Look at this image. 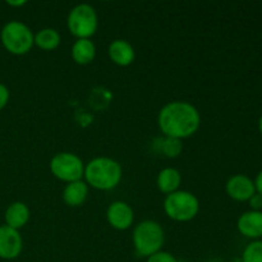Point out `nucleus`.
<instances>
[{"mask_svg": "<svg viewBox=\"0 0 262 262\" xmlns=\"http://www.w3.org/2000/svg\"><path fill=\"white\" fill-rule=\"evenodd\" d=\"M253 182H255L256 192H257L258 194H261V196H262V169L260 171H258V174L256 176V178L253 179Z\"/></svg>", "mask_w": 262, "mask_h": 262, "instance_id": "nucleus-23", "label": "nucleus"}, {"mask_svg": "<svg viewBox=\"0 0 262 262\" xmlns=\"http://www.w3.org/2000/svg\"><path fill=\"white\" fill-rule=\"evenodd\" d=\"M242 262H262V239L251 241L242 252Z\"/></svg>", "mask_w": 262, "mask_h": 262, "instance_id": "nucleus-18", "label": "nucleus"}, {"mask_svg": "<svg viewBox=\"0 0 262 262\" xmlns=\"http://www.w3.org/2000/svg\"><path fill=\"white\" fill-rule=\"evenodd\" d=\"M146 262H178V260L170 252H166V251L161 250L159 252L151 255L150 257L146 258Z\"/></svg>", "mask_w": 262, "mask_h": 262, "instance_id": "nucleus-20", "label": "nucleus"}, {"mask_svg": "<svg viewBox=\"0 0 262 262\" xmlns=\"http://www.w3.org/2000/svg\"><path fill=\"white\" fill-rule=\"evenodd\" d=\"M35 33L26 23L20 20H10L5 23L0 32V41L5 50L13 55H26L35 46Z\"/></svg>", "mask_w": 262, "mask_h": 262, "instance_id": "nucleus-4", "label": "nucleus"}, {"mask_svg": "<svg viewBox=\"0 0 262 262\" xmlns=\"http://www.w3.org/2000/svg\"><path fill=\"white\" fill-rule=\"evenodd\" d=\"M178 262H184V261H178Z\"/></svg>", "mask_w": 262, "mask_h": 262, "instance_id": "nucleus-27", "label": "nucleus"}, {"mask_svg": "<svg viewBox=\"0 0 262 262\" xmlns=\"http://www.w3.org/2000/svg\"><path fill=\"white\" fill-rule=\"evenodd\" d=\"M122 177V165L115 159L107 156L95 158L84 165V182L89 187L99 191H112L117 188Z\"/></svg>", "mask_w": 262, "mask_h": 262, "instance_id": "nucleus-2", "label": "nucleus"}, {"mask_svg": "<svg viewBox=\"0 0 262 262\" xmlns=\"http://www.w3.org/2000/svg\"><path fill=\"white\" fill-rule=\"evenodd\" d=\"M107 54H109L110 60L119 67H128L135 61L136 51L135 48L123 38H117L112 41L107 48Z\"/></svg>", "mask_w": 262, "mask_h": 262, "instance_id": "nucleus-12", "label": "nucleus"}, {"mask_svg": "<svg viewBox=\"0 0 262 262\" xmlns=\"http://www.w3.org/2000/svg\"><path fill=\"white\" fill-rule=\"evenodd\" d=\"M164 211L174 222H191L200 212V200L192 192L179 189L165 197Z\"/></svg>", "mask_w": 262, "mask_h": 262, "instance_id": "nucleus-5", "label": "nucleus"}, {"mask_svg": "<svg viewBox=\"0 0 262 262\" xmlns=\"http://www.w3.org/2000/svg\"><path fill=\"white\" fill-rule=\"evenodd\" d=\"M23 239L19 230L0 225V258L14 260L22 253Z\"/></svg>", "mask_w": 262, "mask_h": 262, "instance_id": "nucleus-9", "label": "nucleus"}, {"mask_svg": "<svg viewBox=\"0 0 262 262\" xmlns=\"http://www.w3.org/2000/svg\"><path fill=\"white\" fill-rule=\"evenodd\" d=\"M84 165L86 164L77 154L64 151L55 154L51 158L49 168L56 179L66 183H72L83 179Z\"/></svg>", "mask_w": 262, "mask_h": 262, "instance_id": "nucleus-7", "label": "nucleus"}, {"mask_svg": "<svg viewBox=\"0 0 262 262\" xmlns=\"http://www.w3.org/2000/svg\"><path fill=\"white\" fill-rule=\"evenodd\" d=\"M237 229L243 237L251 241L262 238V211L248 210L241 214L237 220Z\"/></svg>", "mask_w": 262, "mask_h": 262, "instance_id": "nucleus-11", "label": "nucleus"}, {"mask_svg": "<svg viewBox=\"0 0 262 262\" xmlns=\"http://www.w3.org/2000/svg\"><path fill=\"white\" fill-rule=\"evenodd\" d=\"M248 204H250L251 210H253V211H262V196L258 194L257 192L251 197Z\"/></svg>", "mask_w": 262, "mask_h": 262, "instance_id": "nucleus-22", "label": "nucleus"}, {"mask_svg": "<svg viewBox=\"0 0 262 262\" xmlns=\"http://www.w3.org/2000/svg\"><path fill=\"white\" fill-rule=\"evenodd\" d=\"M209 262H222V261H219V260H211V261H209Z\"/></svg>", "mask_w": 262, "mask_h": 262, "instance_id": "nucleus-26", "label": "nucleus"}, {"mask_svg": "<svg viewBox=\"0 0 262 262\" xmlns=\"http://www.w3.org/2000/svg\"><path fill=\"white\" fill-rule=\"evenodd\" d=\"M61 42V36L59 31H56L53 27L41 28L38 32L35 33L33 43L38 49L43 51H53L56 48H59Z\"/></svg>", "mask_w": 262, "mask_h": 262, "instance_id": "nucleus-17", "label": "nucleus"}, {"mask_svg": "<svg viewBox=\"0 0 262 262\" xmlns=\"http://www.w3.org/2000/svg\"><path fill=\"white\" fill-rule=\"evenodd\" d=\"M225 192L234 201L248 202L256 193L255 182L246 174H234L225 183Z\"/></svg>", "mask_w": 262, "mask_h": 262, "instance_id": "nucleus-8", "label": "nucleus"}, {"mask_svg": "<svg viewBox=\"0 0 262 262\" xmlns=\"http://www.w3.org/2000/svg\"><path fill=\"white\" fill-rule=\"evenodd\" d=\"M67 27L69 32L78 38H91L99 27L97 12L92 5L82 3L73 7L67 18Z\"/></svg>", "mask_w": 262, "mask_h": 262, "instance_id": "nucleus-6", "label": "nucleus"}, {"mask_svg": "<svg viewBox=\"0 0 262 262\" xmlns=\"http://www.w3.org/2000/svg\"><path fill=\"white\" fill-rule=\"evenodd\" d=\"M31 211L28 209L27 205L22 201H15L12 202L9 206L7 207L4 214L5 225L9 228H13L15 230L22 229L23 227L27 225L30 222Z\"/></svg>", "mask_w": 262, "mask_h": 262, "instance_id": "nucleus-13", "label": "nucleus"}, {"mask_svg": "<svg viewBox=\"0 0 262 262\" xmlns=\"http://www.w3.org/2000/svg\"><path fill=\"white\" fill-rule=\"evenodd\" d=\"M10 99V92L5 84L0 83V112L8 105Z\"/></svg>", "mask_w": 262, "mask_h": 262, "instance_id": "nucleus-21", "label": "nucleus"}, {"mask_svg": "<svg viewBox=\"0 0 262 262\" xmlns=\"http://www.w3.org/2000/svg\"><path fill=\"white\" fill-rule=\"evenodd\" d=\"M72 59L79 66H89L96 56V46L91 38H78L72 46Z\"/></svg>", "mask_w": 262, "mask_h": 262, "instance_id": "nucleus-15", "label": "nucleus"}, {"mask_svg": "<svg viewBox=\"0 0 262 262\" xmlns=\"http://www.w3.org/2000/svg\"><path fill=\"white\" fill-rule=\"evenodd\" d=\"M182 184V174L176 168H164L159 171L158 178H156V186L159 191L164 194H170L173 192L179 191V187Z\"/></svg>", "mask_w": 262, "mask_h": 262, "instance_id": "nucleus-16", "label": "nucleus"}, {"mask_svg": "<svg viewBox=\"0 0 262 262\" xmlns=\"http://www.w3.org/2000/svg\"><path fill=\"white\" fill-rule=\"evenodd\" d=\"M106 220L109 225L114 229L127 230L129 229L135 222V211L124 201H114L109 205L106 210Z\"/></svg>", "mask_w": 262, "mask_h": 262, "instance_id": "nucleus-10", "label": "nucleus"}, {"mask_svg": "<svg viewBox=\"0 0 262 262\" xmlns=\"http://www.w3.org/2000/svg\"><path fill=\"white\" fill-rule=\"evenodd\" d=\"M183 150V146H182L181 140H176V138H169L165 137L161 143V151L165 156L168 158H177L179 156V154Z\"/></svg>", "mask_w": 262, "mask_h": 262, "instance_id": "nucleus-19", "label": "nucleus"}, {"mask_svg": "<svg viewBox=\"0 0 262 262\" xmlns=\"http://www.w3.org/2000/svg\"><path fill=\"white\" fill-rule=\"evenodd\" d=\"M132 242L137 256L147 258L163 250L165 233L163 227L155 220H143L133 229Z\"/></svg>", "mask_w": 262, "mask_h": 262, "instance_id": "nucleus-3", "label": "nucleus"}, {"mask_svg": "<svg viewBox=\"0 0 262 262\" xmlns=\"http://www.w3.org/2000/svg\"><path fill=\"white\" fill-rule=\"evenodd\" d=\"M158 125L165 137L186 140L192 137L201 127V114L188 101L168 102L158 114Z\"/></svg>", "mask_w": 262, "mask_h": 262, "instance_id": "nucleus-1", "label": "nucleus"}, {"mask_svg": "<svg viewBox=\"0 0 262 262\" xmlns=\"http://www.w3.org/2000/svg\"><path fill=\"white\" fill-rule=\"evenodd\" d=\"M257 127H258V132H260V135L262 136V115L260 117V119H258Z\"/></svg>", "mask_w": 262, "mask_h": 262, "instance_id": "nucleus-25", "label": "nucleus"}, {"mask_svg": "<svg viewBox=\"0 0 262 262\" xmlns=\"http://www.w3.org/2000/svg\"><path fill=\"white\" fill-rule=\"evenodd\" d=\"M7 4L9 5V7H23V5L27 4V2L26 0H18V2H12V0H9V2H7Z\"/></svg>", "mask_w": 262, "mask_h": 262, "instance_id": "nucleus-24", "label": "nucleus"}, {"mask_svg": "<svg viewBox=\"0 0 262 262\" xmlns=\"http://www.w3.org/2000/svg\"><path fill=\"white\" fill-rule=\"evenodd\" d=\"M90 187L87 186L86 182L82 181L72 182L67 183L63 189V201L67 206L69 207H79L87 201L89 199Z\"/></svg>", "mask_w": 262, "mask_h": 262, "instance_id": "nucleus-14", "label": "nucleus"}]
</instances>
